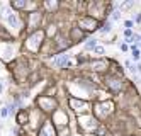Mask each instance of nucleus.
I'll use <instances>...</instances> for the list:
<instances>
[{
	"label": "nucleus",
	"instance_id": "obj_1",
	"mask_svg": "<svg viewBox=\"0 0 141 136\" xmlns=\"http://www.w3.org/2000/svg\"><path fill=\"white\" fill-rule=\"evenodd\" d=\"M66 60H68V56H66V55H63V56H60V58L55 60V63H56L58 67H61V65H65V63H66Z\"/></svg>",
	"mask_w": 141,
	"mask_h": 136
},
{
	"label": "nucleus",
	"instance_id": "obj_3",
	"mask_svg": "<svg viewBox=\"0 0 141 136\" xmlns=\"http://www.w3.org/2000/svg\"><path fill=\"white\" fill-rule=\"evenodd\" d=\"M0 90H2V83H0Z\"/></svg>",
	"mask_w": 141,
	"mask_h": 136
},
{
	"label": "nucleus",
	"instance_id": "obj_2",
	"mask_svg": "<svg viewBox=\"0 0 141 136\" xmlns=\"http://www.w3.org/2000/svg\"><path fill=\"white\" fill-rule=\"evenodd\" d=\"M95 48V39H90V43H87V49Z\"/></svg>",
	"mask_w": 141,
	"mask_h": 136
}]
</instances>
